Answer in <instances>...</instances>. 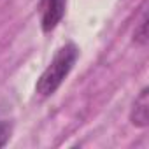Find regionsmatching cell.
Masks as SVG:
<instances>
[{"label": "cell", "instance_id": "1", "mask_svg": "<svg viewBox=\"0 0 149 149\" xmlns=\"http://www.w3.org/2000/svg\"><path fill=\"white\" fill-rule=\"evenodd\" d=\"M79 58V47L74 42L63 44L49 61V65L44 68L40 74V77L37 79L35 84V93L40 98H49L53 97L58 88L63 84V81L68 77V74L72 72L74 65H76Z\"/></svg>", "mask_w": 149, "mask_h": 149}, {"label": "cell", "instance_id": "2", "mask_svg": "<svg viewBox=\"0 0 149 149\" xmlns=\"http://www.w3.org/2000/svg\"><path fill=\"white\" fill-rule=\"evenodd\" d=\"M67 9V0H40L39 13H40V28L44 33L53 32L63 19Z\"/></svg>", "mask_w": 149, "mask_h": 149}, {"label": "cell", "instance_id": "3", "mask_svg": "<svg viewBox=\"0 0 149 149\" xmlns=\"http://www.w3.org/2000/svg\"><path fill=\"white\" fill-rule=\"evenodd\" d=\"M130 121L137 128H147L149 125V88H142L139 97L135 98L132 111H130Z\"/></svg>", "mask_w": 149, "mask_h": 149}, {"label": "cell", "instance_id": "4", "mask_svg": "<svg viewBox=\"0 0 149 149\" xmlns=\"http://www.w3.org/2000/svg\"><path fill=\"white\" fill-rule=\"evenodd\" d=\"M133 42L140 47L147 46V11L142 13V18L133 30Z\"/></svg>", "mask_w": 149, "mask_h": 149}, {"label": "cell", "instance_id": "5", "mask_svg": "<svg viewBox=\"0 0 149 149\" xmlns=\"http://www.w3.org/2000/svg\"><path fill=\"white\" fill-rule=\"evenodd\" d=\"M11 132H13V125L9 121H0V147H4L9 142Z\"/></svg>", "mask_w": 149, "mask_h": 149}]
</instances>
